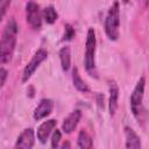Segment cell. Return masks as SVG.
<instances>
[{
    "label": "cell",
    "instance_id": "1",
    "mask_svg": "<svg viewBox=\"0 0 149 149\" xmlns=\"http://www.w3.org/2000/svg\"><path fill=\"white\" fill-rule=\"evenodd\" d=\"M16 36H17V24L16 21L12 17L7 22L0 40V62L2 64L10 62L15 50Z\"/></svg>",
    "mask_w": 149,
    "mask_h": 149
},
{
    "label": "cell",
    "instance_id": "2",
    "mask_svg": "<svg viewBox=\"0 0 149 149\" xmlns=\"http://www.w3.org/2000/svg\"><path fill=\"white\" fill-rule=\"evenodd\" d=\"M105 31L109 40L115 41L120 35V7L119 2L115 1L108 9L105 19Z\"/></svg>",
    "mask_w": 149,
    "mask_h": 149
},
{
    "label": "cell",
    "instance_id": "3",
    "mask_svg": "<svg viewBox=\"0 0 149 149\" xmlns=\"http://www.w3.org/2000/svg\"><path fill=\"white\" fill-rule=\"evenodd\" d=\"M95 31L93 28H90L87 30L86 36V43H85V57H84V64L85 69L90 73H94L95 70V62H94V55H95Z\"/></svg>",
    "mask_w": 149,
    "mask_h": 149
},
{
    "label": "cell",
    "instance_id": "4",
    "mask_svg": "<svg viewBox=\"0 0 149 149\" xmlns=\"http://www.w3.org/2000/svg\"><path fill=\"white\" fill-rule=\"evenodd\" d=\"M144 87H146V78L141 77L137 84L135 85L134 91L130 95V108H132L133 114L136 118L141 113V107H142V101H143V95H144Z\"/></svg>",
    "mask_w": 149,
    "mask_h": 149
},
{
    "label": "cell",
    "instance_id": "5",
    "mask_svg": "<svg viewBox=\"0 0 149 149\" xmlns=\"http://www.w3.org/2000/svg\"><path fill=\"white\" fill-rule=\"evenodd\" d=\"M48 57V51L45 49H38L36 51V54L33 56V58L30 59V62L26 65L23 73H22V83L28 81V79L33 76V73L36 71V69L40 66V64L45 61Z\"/></svg>",
    "mask_w": 149,
    "mask_h": 149
},
{
    "label": "cell",
    "instance_id": "6",
    "mask_svg": "<svg viewBox=\"0 0 149 149\" xmlns=\"http://www.w3.org/2000/svg\"><path fill=\"white\" fill-rule=\"evenodd\" d=\"M26 13H27V22L29 23V26L35 30L41 29V27H42V14H41L38 3L34 2V1L27 2Z\"/></svg>",
    "mask_w": 149,
    "mask_h": 149
},
{
    "label": "cell",
    "instance_id": "7",
    "mask_svg": "<svg viewBox=\"0 0 149 149\" xmlns=\"http://www.w3.org/2000/svg\"><path fill=\"white\" fill-rule=\"evenodd\" d=\"M34 142H35L34 130L31 128H27L19 135L14 149H33Z\"/></svg>",
    "mask_w": 149,
    "mask_h": 149
},
{
    "label": "cell",
    "instance_id": "8",
    "mask_svg": "<svg viewBox=\"0 0 149 149\" xmlns=\"http://www.w3.org/2000/svg\"><path fill=\"white\" fill-rule=\"evenodd\" d=\"M52 108H54V102L51 99H47V98L42 99L34 111V119L41 120V119L48 116L52 112Z\"/></svg>",
    "mask_w": 149,
    "mask_h": 149
},
{
    "label": "cell",
    "instance_id": "9",
    "mask_svg": "<svg viewBox=\"0 0 149 149\" xmlns=\"http://www.w3.org/2000/svg\"><path fill=\"white\" fill-rule=\"evenodd\" d=\"M57 121L55 119H50L44 121L43 123L40 125V127L37 128V139L40 140L41 143H45L48 137L50 136L51 132L54 130V128L56 127Z\"/></svg>",
    "mask_w": 149,
    "mask_h": 149
},
{
    "label": "cell",
    "instance_id": "10",
    "mask_svg": "<svg viewBox=\"0 0 149 149\" xmlns=\"http://www.w3.org/2000/svg\"><path fill=\"white\" fill-rule=\"evenodd\" d=\"M125 139H126V149H142L140 136L135 130L128 126L125 127Z\"/></svg>",
    "mask_w": 149,
    "mask_h": 149
},
{
    "label": "cell",
    "instance_id": "11",
    "mask_svg": "<svg viewBox=\"0 0 149 149\" xmlns=\"http://www.w3.org/2000/svg\"><path fill=\"white\" fill-rule=\"evenodd\" d=\"M81 118V112L79 109H76L73 111L72 113H70L63 121V125H62V129L64 133L69 134L71 133L72 130H74V128L77 127L79 120Z\"/></svg>",
    "mask_w": 149,
    "mask_h": 149
},
{
    "label": "cell",
    "instance_id": "12",
    "mask_svg": "<svg viewBox=\"0 0 149 149\" xmlns=\"http://www.w3.org/2000/svg\"><path fill=\"white\" fill-rule=\"evenodd\" d=\"M118 100H119V87L116 83L112 81L109 83V101H108V107H109V113L113 116L116 112L118 108Z\"/></svg>",
    "mask_w": 149,
    "mask_h": 149
},
{
    "label": "cell",
    "instance_id": "13",
    "mask_svg": "<svg viewBox=\"0 0 149 149\" xmlns=\"http://www.w3.org/2000/svg\"><path fill=\"white\" fill-rule=\"evenodd\" d=\"M72 81H73V86H74L78 91H80V92H83V93H86V92L90 91V87H88L87 84L81 79V77H80V74H79L77 68L73 69V72H72Z\"/></svg>",
    "mask_w": 149,
    "mask_h": 149
},
{
    "label": "cell",
    "instance_id": "14",
    "mask_svg": "<svg viewBox=\"0 0 149 149\" xmlns=\"http://www.w3.org/2000/svg\"><path fill=\"white\" fill-rule=\"evenodd\" d=\"M77 142H78V147L80 149H92L93 140L86 130H80L79 132Z\"/></svg>",
    "mask_w": 149,
    "mask_h": 149
},
{
    "label": "cell",
    "instance_id": "15",
    "mask_svg": "<svg viewBox=\"0 0 149 149\" xmlns=\"http://www.w3.org/2000/svg\"><path fill=\"white\" fill-rule=\"evenodd\" d=\"M59 59H61V65L64 71H68L71 65V51L69 47H63L59 50Z\"/></svg>",
    "mask_w": 149,
    "mask_h": 149
},
{
    "label": "cell",
    "instance_id": "16",
    "mask_svg": "<svg viewBox=\"0 0 149 149\" xmlns=\"http://www.w3.org/2000/svg\"><path fill=\"white\" fill-rule=\"evenodd\" d=\"M57 17H58V14H57V12H56L54 6L50 5V6H47L43 9V19H44V21L47 23L52 24L57 20Z\"/></svg>",
    "mask_w": 149,
    "mask_h": 149
},
{
    "label": "cell",
    "instance_id": "17",
    "mask_svg": "<svg viewBox=\"0 0 149 149\" xmlns=\"http://www.w3.org/2000/svg\"><path fill=\"white\" fill-rule=\"evenodd\" d=\"M64 28H65V30H64V35H63V41H70V40H72V37H74V34H76L73 27L71 24L66 23Z\"/></svg>",
    "mask_w": 149,
    "mask_h": 149
},
{
    "label": "cell",
    "instance_id": "18",
    "mask_svg": "<svg viewBox=\"0 0 149 149\" xmlns=\"http://www.w3.org/2000/svg\"><path fill=\"white\" fill-rule=\"evenodd\" d=\"M61 139H62V134L58 129H56L52 134V137H51V148L52 149H57L58 148V144L61 142Z\"/></svg>",
    "mask_w": 149,
    "mask_h": 149
},
{
    "label": "cell",
    "instance_id": "19",
    "mask_svg": "<svg viewBox=\"0 0 149 149\" xmlns=\"http://www.w3.org/2000/svg\"><path fill=\"white\" fill-rule=\"evenodd\" d=\"M10 6V0H0V21L5 16L7 8Z\"/></svg>",
    "mask_w": 149,
    "mask_h": 149
},
{
    "label": "cell",
    "instance_id": "20",
    "mask_svg": "<svg viewBox=\"0 0 149 149\" xmlns=\"http://www.w3.org/2000/svg\"><path fill=\"white\" fill-rule=\"evenodd\" d=\"M6 78H7V71L3 68H0V86L3 85Z\"/></svg>",
    "mask_w": 149,
    "mask_h": 149
},
{
    "label": "cell",
    "instance_id": "21",
    "mask_svg": "<svg viewBox=\"0 0 149 149\" xmlns=\"http://www.w3.org/2000/svg\"><path fill=\"white\" fill-rule=\"evenodd\" d=\"M61 149H71V144L69 141H64L61 146Z\"/></svg>",
    "mask_w": 149,
    "mask_h": 149
}]
</instances>
